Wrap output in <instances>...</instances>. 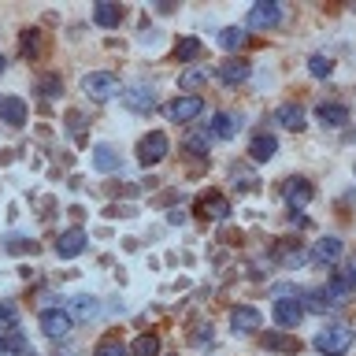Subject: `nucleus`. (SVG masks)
I'll list each match as a JSON object with an SVG mask.
<instances>
[{
    "label": "nucleus",
    "mask_w": 356,
    "mask_h": 356,
    "mask_svg": "<svg viewBox=\"0 0 356 356\" xmlns=\"http://www.w3.org/2000/svg\"><path fill=\"white\" fill-rule=\"evenodd\" d=\"M353 341H356V330L349 323H330V327H323L316 334V349L323 356H345L353 349Z\"/></svg>",
    "instance_id": "obj_1"
},
{
    "label": "nucleus",
    "mask_w": 356,
    "mask_h": 356,
    "mask_svg": "<svg viewBox=\"0 0 356 356\" xmlns=\"http://www.w3.org/2000/svg\"><path fill=\"white\" fill-rule=\"evenodd\" d=\"M82 89H86L89 100H111L115 93H122V82H119V74H111V71H93V74L82 78Z\"/></svg>",
    "instance_id": "obj_2"
},
{
    "label": "nucleus",
    "mask_w": 356,
    "mask_h": 356,
    "mask_svg": "<svg viewBox=\"0 0 356 356\" xmlns=\"http://www.w3.org/2000/svg\"><path fill=\"white\" fill-rule=\"evenodd\" d=\"M163 115L171 122H193L197 115H204V97H197V93L178 97V100H171V104L163 108Z\"/></svg>",
    "instance_id": "obj_3"
},
{
    "label": "nucleus",
    "mask_w": 356,
    "mask_h": 356,
    "mask_svg": "<svg viewBox=\"0 0 356 356\" xmlns=\"http://www.w3.org/2000/svg\"><path fill=\"white\" fill-rule=\"evenodd\" d=\"M278 22H282V8H278V4H267V0L252 4L249 15H245V26H249V30H275Z\"/></svg>",
    "instance_id": "obj_4"
},
{
    "label": "nucleus",
    "mask_w": 356,
    "mask_h": 356,
    "mask_svg": "<svg viewBox=\"0 0 356 356\" xmlns=\"http://www.w3.org/2000/svg\"><path fill=\"white\" fill-rule=\"evenodd\" d=\"M167 134L163 130H152V134H145V138L138 141V160L141 163H160L163 156H167Z\"/></svg>",
    "instance_id": "obj_5"
},
{
    "label": "nucleus",
    "mask_w": 356,
    "mask_h": 356,
    "mask_svg": "<svg viewBox=\"0 0 356 356\" xmlns=\"http://www.w3.org/2000/svg\"><path fill=\"white\" fill-rule=\"evenodd\" d=\"M86 249H89V234L82 227H71L56 238V252H60L63 260H74V256H82Z\"/></svg>",
    "instance_id": "obj_6"
},
{
    "label": "nucleus",
    "mask_w": 356,
    "mask_h": 356,
    "mask_svg": "<svg viewBox=\"0 0 356 356\" xmlns=\"http://www.w3.org/2000/svg\"><path fill=\"white\" fill-rule=\"evenodd\" d=\"M323 289H327V300H330V305H345V300L353 297V289H356V278H353L349 267H341V271L330 275V282L323 286Z\"/></svg>",
    "instance_id": "obj_7"
},
{
    "label": "nucleus",
    "mask_w": 356,
    "mask_h": 356,
    "mask_svg": "<svg viewBox=\"0 0 356 356\" xmlns=\"http://www.w3.org/2000/svg\"><path fill=\"white\" fill-rule=\"evenodd\" d=\"M38 323H41V330L49 334V338H56V341L67 338V334H71V327H74V319L67 316L63 308H44Z\"/></svg>",
    "instance_id": "obj_8"
},
{
    "label": "nucleus",
    "mask_w": 356,
    "mask_h": 356,
    "mask_svg": "<svg viewBox=\"0 0 356 356\" xmlns=\"http://www.w3.org/2000/svg\"><path fill=\"white\" fill-rule=\"evenodd\" d=\"M312 197H316V189H312L308 178H286V182H282V200H286L293 211H300Z\"/></svg>",
    "instance_id": "obj_9"
},
{
    "label": "nucleus",
    "mask_w": 356,
    "mask_h": 356,
    "mask_svg": "<svg viewBox=\"0 0 356 356\" xmlns=\"http://www.w3.org/2000/svg\"><path fill=\"white\" fill-rule=\"evenodd\" d=\"M300 319H305V305H300V297H278L275 300V323L278 327H300Z\"/></svg>",
    "instance_id": "obj_10"
},
{
    "label": "nucleus",
    "mask_w": 356,
    "mask_h": 356,
    "mask_svg": "<svg viewBox=\"0 0 356 356\" xmlns=\"http://www.w3.org/2000/svg\"><path fill=\"white\" fill-rule=\"evenodd\" d=\"M260 327H264V316L252 305H238L230 312V330L234 334H256Z\"/></svg>",
    "instance_id": "obj_11"
},
{
    "label": "nucleus",
    "mask_w": 356,
    "mask_h": 356,
    "mask_svg": "<svg viewBox=\"0 0 356 356\" xmlns=\"http://www.w3.org/2000/svg\"><path fill=\"white\" fill-rule=\"evenodd\" d=\"M122 104H127L130 111H138V115H145V111L156 108V89L152 86H130V89H122Z\"/></svg>",
    "instance_id": "obj_12"
},
{
    "label": "nucleus",
    "mask_w": 356,
    "mask_h": 356,
    "mask_svg": "<svg viewBox=\"0 0 356 356\" xmlns=\"http://www.w3.org/2000/svg\"><path fill=\"white\" fill-rule=\"evenodd\" d=\"M67 316H71L74 323H93L100 316V300L89 297V293H78L67 300Z\"/></svg>",
    "instance_id": "obj_13"
},
{
    "label": "nucleus",
    "mask_w": 356,
    "mask_h": 356,
    "mask_svg": "<svg viewBox=\"0 0 356 356\" xmlns=\"http://www.w3.org/2000/svg\"><path fill=\"white\" fill-rule=\"evenodd\" d=\"M197 211L204 219H227L230 216V204H227V197H222V193H211V189H208V193L197 197Z\"/></svg>",
    "instance_id": "obj_14"
},
{
    "label": "nucleus",
    "mask_w": 356,
    "mask_h": 356,
    "mask_svg": "<svg viewBox=\"0 0 356 356\" xmlns=\"http://www.w3.org/2000/svg\"><path fill=\"white\" fill-rule=\"evenodd\" d=\"M249 74H252V67L245 63V60H222V63L216 67V78H219L222 86H241Z\"/></svg>",
    "instance_id": "obj_15"
},
{
    "label": "nucleus",
    "mask_w": 356,
    "mask_h": 356,
    "mask_svg": "<svg viewBox=\"0 0 356 356\" xmlns=\"http://www.w3.org/2000/svg\"><path fill=\"white\" fill-rule=\"evenodd\" d=\"M208 130H211V138H222V141H230L234 134L241 130V119L238 115H230V111H216L208 122Z\"/></svg>",
    "instance_id": "obj_16"
},
{
    "label": "nucleus",
    "mask_w": 356,
    "mask_h": 356,
    "mask_svg": "<svg viewBox=\"0 0 356 356\" xmlns=\"http://www.w3.org/2000/svg\"><path fill=\"white\" fill-rule=\"evenodd\" d=\"M341 252H345L341 238H319V241H316V249H312V260L330 267V264H338V260H341Z\"/></svg>",
    "instance_id": "obj_17"
},
{
    "label": "nucleus",
    "mask_w": 356,
    "mask_h": 356,
    "mask_svg": "<svg viewBox=\"0 0 356 356\" xmlns=\"http://www.w3.org/2000/svg\"><path fill=\"white\" fill-rule=\"evenodd\" d=\"M275 152H278V141H275V134H256V138L249 141V156H252L256 163H267Z\"/></svg>",
    "instance_id": "obj_18"
},
{
    "label": "nucleus",
    "mask_w": 356,
    "mask_h": 356,
    "mask_svg": "<svg viewBox=\"0 0 356 356\" xmlns=\"http://www.w3.org/2000/svg\"><path fill=\"white\" fill-rule=\"evenodd\" d=\"M0 356H33L30 341H26V334H22V330L4 334V338H0Z\"/></svg>",
    "instance_id": "obj_19"
},
{
    "label": "nucleus",
    "mask_w": 356,
    "mask_h": 356,
    "mask_svg": "<svg viewBox=\"0 0 356 356\" xmlns=\"http://www.w3.org/2000/svg\"><path fill=\"white\" fill-rule=\"evenodd\" d=\"M275 122H278V127H286V130H300V127H305V108H300V104H278L275 108Z\"/></svg>",
    "instance_id": "obj_20"
},
{
    "label": "nucleus",
    "mask_w": 356,
    "mask_h": 356,
    "mask_svg": "<svg viewBox=\"0 0 356 356\" xmlns=\"http://www.w3.org/2000/svg\"><path fill=\"white\" fill-rule=\"evenodd\" d=\"M316 119L323 122V127H334V130H338V127H345V122H349V108H345V104H319V108H316Z\"/></svg>",
    "instance_id": "obj_21"
},
{
    "label": "nucleus",
    "mask_w": 356,
    "mask_h": 356,
    "mask_svg": "<svg viewBox=\"0 0 356 356\" xmlns=\"http://www.w3.org/2000/svg\"><path fill=\"white\" fill-rule=\"evenodd\" d=\"M0 119H4L8 127H22V122H26V104H22L19 97H4L0 100Z\"/></svg>",
    "instance_id": "obj_22"
},
{
    "label": "nucleus",
    "mask_w": 356,
    "mask_h": 356,
    "mask_svg": "<svg viewBox=\"0 0 356 356\" xmlns=\"http://www.w3.org/2000/svg\"><path fill=\"white\" fill-rule=\"evenodd\" d=\"M119 163H122V156L115 152V149H111V145H97V149H93V167H97V171H119Z\"/></svg>",
    "instance_id": "obj_23"
},
{
    "label": "nucleus",
    "mask_w": 356,
    "mask_h": 356,
    "mask_svg": "<svg viewBox=\"0 0 356 356\" xmlns=\"http://www.w3.org/2000/svg\"><path fill=\"white\" fill-rule=\"evenodd\" d=\"M264 349L267 353H297L300 349V345L293 341V338H289V334H282V330H271V334H264Z\"/></svg>",
    "instance_id": "obj_24"
},
{
    "label": "nucleus",
    "mask_w": 356,
    "mask_h": 356,
    "mask_svg": "<svg viewBox=\"0 0 356 356\" xmlns=\"http://www.w3.org/2000/svg\"><path fill=\"white\" fill-rule=\"evenodd\" d=\"M119 19H122V8L111 4V0H104V4L93 8V22H97V26H115Z\"/></svg>",
    "instance_id": "obj_25"
},
{
    "label": "nucleus",
    "mask_w": 356,
    "mask_h": 356,
    "mask_svg": "<svg viewBox=\"0 0 356 356\" xmlns=\"http://www.w3.org/2000/svg\"><path fill=\"white\" fill-rule=\"evenodd\" d=\"M186 149L193 156H208L211 152V130H189L186 134Z\"/></svg>",
    "instance_id": "obj_26"
},
{
    "label": "nucleus",
    "mask_w": 356,
    "mask_h": 356,
    "mask_svg": "<svg viewBox=\"0 0 356 356\" xmlns=\"http://www.w3.org/2000/svg\"><path fill=\"white\" fill-rule=\"evenodd\" d=\"M275 256H278V260H282L286 267H300V264L308 260V252H305V249H297L293 241H278V252H275Z\"/></svg>",
    "instance_id": "obj_27"
},
{
    "label": "nucleus",
    "mask_w": 356,
    "mask_h": 356,
    "mask_svg": "<svg viewBox=\"0 0 356 356\" xmlns=\"http://www.w3.org/2000/svg\"><path fill=\"white\" fill-rule=\"evenodd\" d=\"M11 330H19V308L11 300H0V338Z\"/></svg>",
    "instance_id": "obj_28"
},
{
    "label": "nucleus",
    "mask_w": 356,
    "mask_h": 356,
    "mask_svg": "<svg viewBox=\"0 0 356 356\" xmlns=\"http://www.w3.org/2000/svg\"><path fill=\"white\" fill-rule=\"evenodd\" d=\"M130 353L134 356H160V338H156V334H141V338L130 345Z\"/></svg>",
    "instance_id": "obj_29"
},
{
    "label": "nucleus",
    "mask_w": 356,
    "mask_h": 356,
    "mask_svg": "<svg viewBox=\"0 0 356 356\" xmlns=\"http://www.w3.org/2000/svg\"><path fill=\"white\" fill-rule=\"evenodd\" d=\"M204 82H208L204 67H189V71H182V78H178V86H182V89H200Z\"/></svg>",
    "instance_id": "obj_30"
},
{
    "label": "nucleus",
    "mask_w": 356,
    "mask_h": 356,
    "mask_svg": "<svg viewBox=\"0 0 356 356\" xmlns=\"http://www.w3.org/2000/svg\"><path fill=\"white\" fill-rule=\"evenodd\" d=\"M300 300H305V312H327V308H330L327 289H308V293L300 297Z\"/></svg>",
    "instance_id": "obj_31"
},
{
    "label": "nucleus",
    "mask_w": 356,
    "mask_h": 356,
    "mask_svg": "<svg viewBox=\"0 0 356 356\" xmlns=\"http://www.w3.org/2000/svg\"><path fill=\"white\" fill-rule=\"evenodd\" d=\"M219 44H222L227 52H238L241 44H245V33H241V26H227V30L219 33Z\"/></svg>",
    "instance_id": "obj_32"
},
{
    "label": "nucleus",
    "mask_w": 356,
    "mask_h": 356,
    "mask_svg": "<svg viewBox=\"0 0 356 356\" xmlns=\"http://www.w3.org/2000/svg\"><path fill=\"white\" fill-rule=\"evenodd\" d=\"M175 56H178V60H182V63L197 60V56H200V41H197V38H182V41L175 44Z\"/></svg>",
    "instance_id": "obj_33"
},
{
    "label": "nucleus",
    "mask_w": 356,
    "mask_h": 356,
    "mask_svg": "<svg viewBox=\"0 0 356 356\" xmlns=\"http://www.w3.org/2000/svg\"><path fill=\"white\" fill-rule=\"evenodd\" d=\"M38 89H41V97H49V100H52V97H60V93H63V78H60V74H44L41 82H38Z\"/></svg>",
    "instance_id": "obj_34"
},
{
    "label": "nucleus",
    "mask_w": 356,
    "mask_h": 356,
    "mask_svg": "<svg viewBox=\"0 0 356 356\" xmlns=\"http://www.w3.org/2000/svg\"><path fill=\"white\" fill-rule=\"evenodd\" d=\"M93 356H127V345H122L119 338H104V341L97 345Z\"/></svg>",
    "instance_id": "obj_35"
},
{
    "label": "nucleus",
    "mask_w": 356,
    "mask_h": 356,
    "mask_svg": "<svg viewBox=\"0 0 356 356\" xmlns=\"http://www.w3.org/2000/svg\"><path fill=\"white\" fill-rule=\"evenodd\" d=\"M38 52H41V33L26 30V33H22V56H38Z\"/></svg>",
    "instance_id": "obj_36"
},
{
    "label": "nucleus",
    "mask_w": 356,
    "mask_h": 356,
    "mask_svg": "<svg viewBox=\"0 0 356 356\" xmlns=\"http://www.w3.org/2000/svg\"><path fill=\"white\" fill-rule=\"evenodd\" d=\"M308 71L316 74V78H327V74L334 71V63L327 60V56H312V60H308Z\"/></svg>",
    "instance_id": "obj_37"
},
{
    "label": "nucleus",
    "mask_w": 356,
    "mask_h": 356,
    "mask_svg": "<svg viewBox=\"0 0 356 356\" xmlns=\"http://www.w3.org/2000/svg\"><path fill=\"white\" fill-rule=\"evenodd\" d=\"M4 249H8V252H33V249H38V241H30V238H19V234H15V238H8V245H4Z\"/></svg>",
    "instance_id": "obj_38"
},
{
    "label": "nucleus",
    "mask_w": 356,
    "mask_h": 356,
    "mask_svg": "<svg viewBox=\"0 0 356 356\" xmlns=\"http://www.w3.org/2000/svg\"><path fill=\"white\" fill-rule=\"evenodd\" d=\"M234 186H238V189H256V175H252V171H241V167H234Z\"/></svg>",
    "instance_id": "obj_39"
},
{
    "label": "nucleus",
    "mask_w": 356,
    "mask_h": 356,
    "mask_svg": "<svg viewBox=\"0 0 356 356\" xmlns=\"http://www.w3.org/2000/svg\"><path fill=\"white\" fill-rule=\"evenodd\" d=\"M67 122H71V134H74V138H82V130H86V119L78 115V111H71V115H67Z\"/></svg>",
    "instance_id": "obj_40"
},
{
    "label": "nucleus",
    "mask_w": 356,
    "mask_h": 356,
    "mask_svg": "<svg viewBox=\"0 0 356 356\" xmlns=\"http://www.w3.org/2000/svg\"><path fill=\"white\" fill-rule=\"evenodd\" d=\"M208 341H211V327H208V323H200L197 334H193V345H208Z\"/></svg>",
    "instance_id": "obj_41"
},
{
    "label": "nucleus",
    "mask_w": 356,
    "mask_h": 356,
    "mask_svg": "<svg viewBox=\"0 0 356 356\" xmlns=\"http://www.w3.org/2000/svg\"><path fill=\"white\" fill-rule=\"evenodd\" d=\"M4 67H8V60H4V56H0V74H4Z\"/></svg>",
    "instance_id": "obj_42"
},
{
    "label": "nucleus",
    "mask_w": 356,
    "mask_h": 356,
    "mask_svg": "<svg viewBox=\"0 0 356 356\" xmlns=\"http://www.w3.org/2000/svg\"><path fill=\"white\" fill-rule=\"evenodd\" d=\"M353 278H356V260H353Z\"/></svg>",
    "instance_id": "obj_43"
}]
</instances>
